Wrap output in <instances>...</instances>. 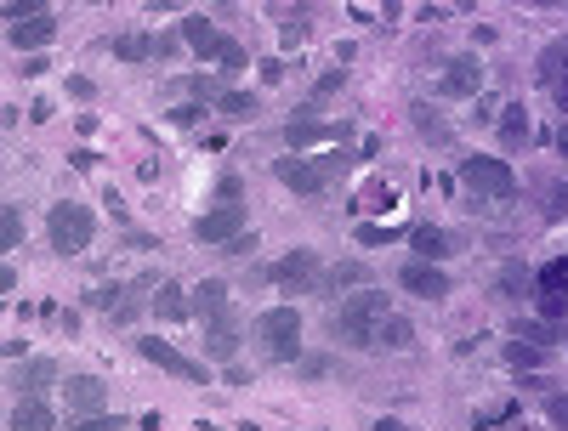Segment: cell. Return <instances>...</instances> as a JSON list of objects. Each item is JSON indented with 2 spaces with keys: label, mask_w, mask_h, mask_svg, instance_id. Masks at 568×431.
Listing matches in <instances>:
<instances>
[{
  "label": "cell",
  "mask_w": 568,
  "mask_h": 431,
  "mask_svg": "<svg viewBox=\"0 0 568 431\" xmlns=\"http://www.w3.org/2000/svg\"><path fill=\"white\" fill-rule=\"evenodd\" d=\"M387 318H392L387 295L381 290H358V295H347V301L330 312V335L347 341V346H358V352H370V346L381 341V324H387Z\"/></svg>",
  "instance_id": "1"
},
{
  "label": "cell",
  "mask_w": 568,
  "mask_h": 431,
  "mask_svg": "<svg viewBox=\"0 0 568 431\" xmlns=\"http://www.w3.org/2000/svg\"><path fill=\"white\" fill-rule=\"evenodd\" d=\"M398 284H404L409 295H421V301H444L449 295V273L432 267V261H409L404 273H398Z\"/></svg>",
  "instance_id": "13"
},
{
  "label": "cell",
  "mask_w": 568,
  "mask_h": 431,
  "mask_svg": "<svg viewBox=\"0 0 568 431\" xmlns=\"http://www.w3.org/2000/svg\"><path fill=\"white\" fill-rule=\"evenodd\" d=\"M216 108H222L228 120H250V114H256V97H250V91H222Z\"/></svg>",
  "instance_id": "29"
},
{
  "label": "cell",
  "mask_w": 568,
  "mask_h": 431,
  "mask_svg": "<svg viewBox=\"0 0 568 431\" xmlns=\"http://www.w3.org/2000/svg\"><path fill=\"white\" fill-rule=\"evenodd\" d=\"M438 91H444V97H483V63L478 57H449Z\"/></svg>",
  "instance_id": "12"
},
{
  "label": "cell",
  "mask_w": 568,
  "mask_h": 431,
  "mask_svg": "<svg viewBox=\"0 0 568 431\" xmlns=\"http://www.w3.org/2000/svg\"><path fill=\"white\" fill-rule=\"evenodd\" d=\"M409 244H415V261H432V267H438V261L449 256V233L444 227H415V233H409Z\"/></svg>",
  "instance_id": "17"
},
{
  "label": "cell",
  "mask_w": 568,
  "mask_h": 431,
  "mask_svg": "<svg viewBox=\"0 0 568 431\" xmlns=\"http://www.w3.org/2000/svg\"><path fill=\"white\" fill-rule=\"evenodd\" d=\"M375 431H409L404 420H375Z\"/></svg>",
  "instance_id": "45"
},
{
  "label": "cell",
  "mask_w": 568,
  "mask_h": 431,
  "mask_svg": "<svg viewBox=\"0 0 568 431\" xmlns=\"http://www.w3.org/2000/svg\"><path fill=\"white\" fill-rule=\"evenodd\" d=\"M205 358H211V363H233V358H239V312L205 318Z\"/></svg>",
  "instance_id": "11"
},
{
  "label": "cell",
  "mask_w": 568,
  "mask_h": 431,
  "mask_svg": "<svg viewBox=\"0 0 568 431\" xmlns=\"http://www.w3.org/2000/svg\"><path fill=\"white\" fill-rule=\"evenodd\" d=\"M341 165H347V154H324V159L290 154V159H273V176H279L284 188H296V193H324L341 176Z\"/></svg>",
  "instance_id": "4"
},
{
  "label": "cell",
  "mask_w": 568,
  "mask_h": 431,
  "mask_svg": "<svg viewBox=\"0 0 568 431\" xmlns=\"http://www.w3.org/2000/svg\"><path fill=\"white\" fill-rule=\"evenodd\" d=\"M18 244H23V210L0 205V250H18Z\"/></svg>",
  "instance_id": "27"
},
{
  "label": "cell",
  "mask_w": 568,
  "mask_h": 431,
  "mask_svg": "<svg viewBox=\"0 0 568 431\" xmlns=\"http://www.w3.org/2000/svg\"><path fill=\"white\" fill-rule=\"evenodd\" d=\"M409 120H415V131H421L426 142H449V125L438 120V114H432L426 103H415V108H409Z\"/></svg>",
  "instance_id": "26"
},
{
  "label": "cell",
  "mask_w": 568,
  "mask_h": 431,
  "mask_svg": "<svg viewBox=\"0 0 568 431\" xmlns=\"http://www.w3.org/2000/svg\"><path fill=\"white\" fill-rule=\"evenodd\" d=\"M245 250H256V233H239V239L228 244V256H245Z\"/></svg>",
  "instance_id": "44"
},
{
  "label": "cell",
  "mask_w": 568,
  "mask_h": 431,
  "mask_svg": "<svg viewBox=\"0 0 568 431\" xmlns=\"http://www.w3.org/2000/svg\"><path fill=\"white\" fill-rule=\"evenodd\" d=\"M12 431H52V409L40 397H23L18 409H12Z\"/></svg>",
  "instance_id": "23"
},
{
  "label": "cell",
  "mask_w": 568,
  "mask_h": 431,
  "mask_svg": "<svg viewBox=\"0 0 568 431\" xmlns=\"http://www.w3.org/2000/svg\"><path fill=\"white\" fill-rule=\"evenodd\" d=\"M52 380H57V363H46V358H35V363H29V397H35V392H46Z\"/></svg>",
  "instance_id": "33"
},
{
  "label": "cell",
  "mask_w": 568,
  "mask_h": 431,
  "mask_svg": "<svg viewBox=\"0 0 568 431\" xmlns=\"http://www.w3.org/2000/svg\"><path fill=\"white\" fill-rule=\"evenodd\" d=\"M154 312H160V318H171V324H177V318H188V290H182V284H171V278H165L160 284V295H154Z\"/></svg>",
  "instance_id": "24"
},
{
  "label": "cell",
  "mask_w": 568,
  "mask_h": 431,
  "mask_svg": "<svg viewBox=\"0 0 568 431\" xmlns=\"http://www.w3.org/2000/svg\"><path fill=\"white\" fill-rule=\"evenodd\" d=\"M500 142H506V148H523V142H529V108L523 103L500 108Z\"/></svg>",
  "instance_id": "21"
},
{
  "label": "cell",
  "mask_w": 568,
  "mask_h": 431,
  "mask_svg": "<svg viewBox=\"0 0 568 431\" xmlns=\"http://www.w3.org/2000/svg\"><path fill=\"white\" fill-rule=\"evenodd\" d=\"M534 80H540V86L557 97V108L568 114V35H563V40H551L546 52L534 57Z\"/></svg>",
  "instance_id": "6"
},
{
  "label": "cell",
  "mask_w": 568,
  "mask_h": 431,
  "mask_svg": "<svg viewBox=\"0 0 568 431\" xmlns=\"http://www.w3.org/2000/svg\"><path fill=\"white\" fill-rule=\"evenodd\" d=\"M194 120H205V108H199V103H188V108H171V125H194Z\"/></svg>",
  "instance_id": "40"
},
{
  "label": "cell",
  "mask_w": 568,
  "mask_h": 431,
  "mask_svg": "<svg viewBox=\"0 0 568 431\" xmlns=\"http://www.w3.org/2000/svg\"><path fill=\"white\" fill-rule=\"evenodd\" d=\"M517 341L551 346V341H568V329H563V324H551V318H517Z\"/></svg>",
  "instance_id": "22"
},
{
  "label": "cell",
  "mask_w": 568,
  "mask_h": 431,
  "mask_svg": "<svg viewBox=\"0 0 568 431\" xmlns=\"http://www.w3.org/2000/svg\"><path fill=\"white\" fill-rule=\"evenodd\" d=\"M262 80H267V86H279V80H284V63H279V57H267V63H262Z\"/></svg>",
  "instance_id": "42"
},
{
  "label": "cell",
  "mask_w": 568,
  "mask_h": 431,
  "mask_svg": "<svg viewBox=\"0 0 568 431\" xmlns=\"http://www.w3.org/2000/svg\"><path fill=\"white\" fill-rule=\"evenodd\" d=\"M398 233L392 227H358V244H392Z\"/></svg>",
  "instance_id": "39"
},
{
  "label": "cell",
  "mask_w": 568,
  "mask_h": 431,
  "mask_svg": "<svg viewBox=\"0 0 568 431\" xmlns=\"http://www.w3.org/2000/svg\"><path fill=\"white\" fill-rule=\"evenodd\" d=\"M177 86L194 91V97H205V103H216V97H222V86H216V80H205V74H182Z\"/></svg>",
  "instance_id": "32"
},
{
  "label": "cell",
  "mask_w": 568,
  "mask_h": 431,
  "mask_svg": "<svg viewBox=\"0 0 568 431\" xmlns=\"http://www.w3.org/2000/svg\"><path fill=\"white\" fill-rule=\"evenodd\" d=\"M302 40H307V23H302V18L284 23V46H302Z\"/></svg>",
  "instance_id": "41"
},
{
  "label": "cell",
  "mask_w": 568,
  "mask_h": 431,
  "mask_svg": "<svg viewBox=\"0 0 568 431\" xmlns=\"http://www.w3.org/2000/svg\"><path fill=\"white\" fill-rule=\"evenodd\" d=\"M256 346H262V358H273V363H296L302 358V312L267 307L262 318H256Z\"/></svg>",
  "instance_id": "2"
},
{
  "label": "cell",
  "mask_w": 568,
  "mask_h": 431,
  "mask_svg": "<svg viewBox=\"0 0 568 431\" xmlns=\"http://www.w3.org/2000/svg\"><path fill=\"white\" fill-rule=\"evenodd\" d=\"M63 403H69L74 420H91V414H108V386L97 375H74L63 386Z\"/></svg>",
  "instance_id": "10"
},
{
  "label": "cell",
  "mask_w": 568,
  "mask_h": 431,
  "mask_svg": "<svg viewBox=\"0 0 568 431\" xmlns=\"http://www.w3.org/2000/svg\"><path fill=\"white\" fill-rule=\"evenodd\" d=\"M546 420H551L557 431H568V397H563V392H551V397H546Z\"/></svg>",
  "instance_id": "36"
},
{
  "label": "cell",
  "mask_w": 568,
  "mask_h": 431,
  "mask_svg": "<svg viewBox=\"0 0 568 431\" xmlns=\"http://www.w3.org/2000/svg\"><path fill=\"white\" fill-rule=\"evenodd\" d=\"M69 431H120V414H91V420H69Z\"/></svg>",
  "instance_id": "35"
},
{
  "label": "cell",
  "mask_w": 568,
  "mask_h": 431,
  "mask_svg": "<svg viewBox=\"0 0 568 431\" xmlns=\"http://www.w3.org/2000/svg\"><path fill=\"white\" fill-rule=\"evenodd\" d=\"M46 233H52V250H57V256H86L97 222H91L86 205L63 199V205H52V216H46Z\"/></svg>",
  "instance_id": "3"
},
{
  "label": "cell",
  "mask_w": 568,
  "mask_h": 431,
  "mask_svg": "<svg viewBox=\"0 0 568 431\" xmlns=\"http://www.w3.org/2000/svg\"><path fill=\"white\" fill-rule=\"evenodd\" d=\"M319 290L324 295H341V290H370V267L364 261H336L330 273L319 278Z\"/></svg>",
  "instance_id": "16"
},
{
  "label": "cell",
  "mask_w": 568,
  "mask_h": 431,
  "mask_svg": "<svg viewBox=\"0 0 568 431\" xmlns=\"http://www.w3.org/2000/svg\"><path fill=\"white\" fill-rule=\"evenodd\" d=\"M52 35H57V18H52V12H35V18H23V23H12V29H6V40H12L18 52H29V57H40V46H52Z\"/></svg>",
  "instance_id": "14"
},
{
  "label": "cell",
  "mask_w": 568,
  "mask_h": 431,
  "mask_svg": "<svg viewBox=\"0 0 568 431\" xmlns=\"http://www.w3.org/2000/svg\"><path fill=\"white\" fill-rule=\"evenodd\" d=\"M375 346H392V352H404V346H415V329L404 324V318H387V324H381V341Z\"/></svg>",
  "instance_id": "30"
},
{
  "label": "cell",
  "mask_w": 568,
  "mask_h": 431,
  "mask_svg": "<svg viewBox=\"0 0 568 431\" xmlns=\"http://www.w3.org/2000/svg\"><path fill=\"white\" fill-rule=\"evenodd\" d=\"M137 352H142L148 363H160L165 375L188 380V386H211V369H205V363H194V358H182L177 346H165V341H137Z\"/></svg>",
  "instance_id": "7"
},
{
  "label": "cell",
  "mask_w": 568,
  "mask_h": 431,
  "mask_svg": "<svg viewBox=\"0 0 568 431\" xmlns=\"http://www.w3.org/2000/svg\"><path fill=\"white\" fill-rule=\"evenodd\" d=\"M239 233H245V205H216L194 222V239L199 244H222V250H228Z\"/></svg>",
  "instance_id": "8"
},
{
  "label": "cell",
  "mask_w": 568,
  "mask_h": 431,
  "mask_svg": "<svg viewBox=\"0 0 568 431\" xmlns=\"http://www.w3.org/2000/svg\"><path fill=\"white\" fill-rule=\"evenodd\" d=\"M461 182L472 193H478V199H500V205H506V199H517V171L512 165H506V159H461Z\"/></svg>",
  "instance_id": "5"
},
{
  "label": "cell",
  "mask_w": 568,
  "mask_h": 431,
  "mask_svg": "<svg viewBox=\"0 0 568 431\" xmlns=\"http://www.w3.org/2000/svg\"><path fill=\"white\" fill-rule=\"evenodd\" d=\"M506 363H512V369H540V363H546V346H529V341H506Z\"/></svg>",
  "instance_id": "28"
},
{
  "label": "cell",
  "mask_w": 568,
  "mask_h": 431,
  "mask_svg": "<svg viewBox=\"0 0 568 431\" xmlns=\"http://www.w3.org/2000/svg\"><path fill=\"white\" fill-rule=\"evenodd\" d=\"M194 312H199V318H222V312H233L228 284H222V278H205V284L194 290Z\"/></svg>",
  "instance_id": "19"
},
{
  "label": "cell",
  "mask_w": 568,
  "mask_h": 431,
  "mask_svg": "<svg viewBox=\"0 0 568 431\" xmlns=\"http://www.w3.org/2000/svg\"><path fill=\"white\" fill-rule=\"evenodd\" d=\"M529 284H534L529 267H523V261H506V267H500V278H495V301H523V295H529Z\"/></svg>",
  "instance_id": "18"
},
{
  "label": "cell",
  "mask_w": 568,
  "mask_h": 431,
  "mask_svg": "<svg viewBox=\"0 0 568 431\" xmlns=\"http://www.w3.org/2000/svg\"><path fill=\"white\" fill-rule=\"evenodd\" d=\"M267 278H273L279 290H313L324 273H319V256H313V250H290L284 261H273V267H267Z\"/></svg>",
  "instance_id": "9"
},
{
  "label": "cell",
  "mask_w": 568,
  "mask_h": 431,
  "mask_svg": "<svg viewBox=\"0 0 568 431\" xmlns=\"http://www.w3.org/2000/svg\"><path fill=\"white\" fill-rule=\"evenodd\" d=\"M557 154L568 159V125H563V131H557Z\"/></svg>",
  "instance_id": "46"
},
{
  "label": "cell",
  "mask_w": 568,
  "mask_h": 431,
  "mask_svg": "<svg viewBox=\"0 0 568 431\" xmlns=\"http://www.w3.org/2000/svg\"><path fill=\"white\" fill-rule=\"evenodd\" d=\"M341 80H347V69H330V74L319 80V86H313V103H324L330 91H341Z\"/></svg>",
  "instance_id": "37"
},
{
  "label": "cell",
  "mask_w": 568,
  "mask_h": 431,
  "mask_svg": "<svg viewBox=\"0 0 568 431\" xmlns=\"http://www.w3.org/2000/svg\"><path fill=\"white\" fill-rule=\"evenodd\" d=\"M534 284H540V295H557V301H568V256L546 261V267L534 273Z\"/></svg>",
  "instance_id": "25"
},
{
  "label": "cell",
  "mask_w": 568,
  "mask_h": 431,
  "mask_svg": "<svg viewBox=\"0 0 568 431\" xmlns=\"http://www.w3.org/2000/svg\"><path fill=\"white\" fill-rule=\"evenodd\" d=\"M392 205H398V193L375 182V188H364V193H358V205H353V210H392Z\"/></svg>",
  "instance_id": "31"
},
{
  "label": "cell",
  "mask_w": 568,
  "mask_h": 431,
  "mask_svg": "<svg viewBox=\"0 0 568 431\" xmlns=\"http://www.w3.org/2000/svg\"><path fill=\"white\" fill-rule=\"evenodd\" d=\"M324 137H347V125H324V120H313V108H302V120L284 125V148H290V154H302L307 142H324Z\"/></svg>",
  "instance_id": "15"
},
{
  "label": "cell",
  "mask_w": 568,
  "mask_h": 431,
  "mask_svg": "<svg viewBox=\"0 0 568 431\" xmlns=\"http://www.w3.org/2000/svg\"><path fill=\"white\" fill-rule=\"evenodd\" d=\"M52 69V63H46V57H23V74H29V80H40V74Z\"/></svg>",
  "instance_id": "43"
},
{
  "label": "cell",
  "mask_w": 568,
  "mask_h": 431,
  "mask_svg": "<svg viewBox=\"0 0 568 431\" xmlns=\"http://www.w3.org/2000/svg\"><path fill=\"white\" fill-rule=\"evenodd\" d=\"M563 210H568V188L563 182H551L546 188V216H563Z\"/></svg>",
  "instance_id": "38"
},
{
  "label": "cell",
  "mask_w": 568,
  "mask_h": 431,
  "mask_svg": "<svg viewBox=\"0 0 568 431\" xmlns=\"http://www.w3.org/2000/svg\"><path fill=\"white\" fill-rule=\"evenodd\" d=\"M216 63H222V74H245V69H250L245 46H233V40H228V46H222V57H216Z\"/></svg>",
  "instance_id": "34"
},
{
  "label": "cell",
  "mask_w": 568,
  "mask_h": 431,
  "mask_svg": "<svg viewBox=\"0 0 568 431\" xmlns=\"http://www.w3.org/2000/svg\"><path fill=\"white\" fill-rule=\"evenodd\" d=\"M182 40H188V46H194L199 57H222V46H228V40L216 35V29H211L205 18H182Z\"/></svg>",
  "instance_id": "20"
}]
</instances>
